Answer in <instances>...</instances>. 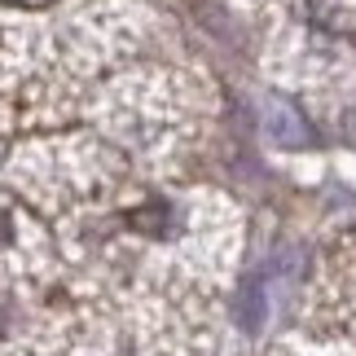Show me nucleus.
<instances>
[{
    "mask_svg": "<svg viewBox=\"0 0 356 356\" xmlns=\"http://www.w3.org/2000/svg\"><path fill=\"white\" fill-rule=\"evenodd\" d=\"M132 220H136V229H145V234H163V225H168V207H163V202H154L149 211H136Z\"/></svg>",
    "mask_w": 356,
    "mask_h": 356,
    "instance_id": "nucleus-1",
    "label": "nucleus"
},
{
    "mask_svg": "<svg viewBox=\"0 0 356 356\" xmlns=\"http://www.w3.org/2000/svg\"><path fill=\"white\" fill-rule=\"evenodd\" d=\"M9 238H13V220H9V216H5V211H0V246H5Z\"/></svg>",
    "mask_w": 356,
    "mask_h": 356,
    "instance_id": "nucleus-2",
    "label": "nucleus"
}]
</instances>
